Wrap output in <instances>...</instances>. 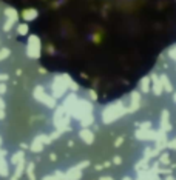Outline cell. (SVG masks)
Wrapping results in <instances>:
<instances>
[{
    "label": "cell",
    "instance_id": "obj_1",
    "mask_svg": "<svg viewBox=\"0 0 176 180\" xmlns=\"http://www.w3.org/2000/svg\"><path fill=\"white\" fill-rule=\"evenodd\" d=\"M13 5H23L25 13L60 17L67 25L88 26L90 45L93 39L104 37L101 25H111L131 29L150 23V18H167L176 22V0H6ZM87 37V39H88Z\"/></svg>",
    "mask_w": 176,
    "mask_h": 180
}]
</instances>
